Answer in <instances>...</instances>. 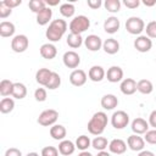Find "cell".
Instances as JSON below:
<instances>
[{
  "instance_id": "obj_1",
  "label": "cell",
  "mask_w": 156,
  "mask_h": 156,
  "mask_svg": "<svg viewBox=\"0 0 156 156\" xmlns=\"http://www.w3.org/2000/svg\"><path fill=\"white\" fill-rule=\"evenodd\" d=\"M67 30V22L62 18H57V20H52L51 23L49 24L45 35L49 39V41L56 43L60 41L61 38L63 37V34Z\"/></svg>"
},
{
  "instance_id": "obj_2",
  "label": "cell",
  "mask_w": 156,
  "mask_h": 156,
  "mask_svg": "<svg viewBox=\"0 0 156 156\" xmlns=\"http://www.w3.org/2000/svg\"><path fill=\"white\" fill-rule=\"evenodd\" d=\"M107 115L102 111H98L93 115L90 121L88 122V132L93 135H101L107 126Z\"/></svg>"
},
{
  "instance_id": "obj_3",
  "label": "cell",
  "mask_w": 156,
  "mask_h": 156,
  "mask_svg": "<svg viewBox=\"0 0 156 156\" xmlns=\"http://www.w3.org/2000/svg\"><path fill=\"white\" fill-rule=\"evenodd\" d=\"M89 27H90V20L84 15L73 17V20H71L68 26L69 32L73 34H82L83 32L89 29Z\"/></svg>"
},
{
  "instance_id": "obj_4",
  "label": "cell",
  "mask_w": 156,
  "mask_h": 156,
  "mask_svg": "<svg viewBox=\"0 0 156 156\" xmlns=\"http://www.w3.org/2000/svg\"><path fill=\"white\" fill-rule=\"evenodd\" d=\"M126 29L129 34L140 35L143 30H145V22L136 16H132L126 22Z\"/></svg>"
},
{
  "instance_id": "obj_5",
  "label": "cell",
  "mask_w": 156,
  "mask_h": 156,
  "mask_svg": "<svg viewBox=\"0 0 156 156\" xmlns=\"http://www.w3.org/2000/svg\"><path fill=\"white\" fill-rule=\"evenodd\" d=\"M57 118H58V112L54 108H49V110L43 111L39 115L37 122L43 127H52L56 123Z\"/></svg>"
},
{
  "instance_id": "obj_6",
  "label": "cell",
  "mask_w": 156,
  "mask_h": 156,
  "mask_svg": "<svg viewBox=\"0 0 156 156\" xmlns=\"http://www.w3.org/2000/svg\"><path fill=\"white\" fill-rule=\"evenodd\" d=\"M129 123V115L123 111V110H118L115 111L111 116V124L115 129H123L128 126Z\"/></svg>"
},
{
  "instance_id": "obj_7",
  "label": "cell",
  "mask_w": 156,
  "mask_h": 156,
  "mask_svg": "<svg viewBox=\"0 0 156 156\" xmlns=\"http://www.w3.org/2000/svg\"><path fill=\"white\" fill-rule=\"evenodd\" d=\"M29 46V39L24 34H17L11 40V49L15 52H24Z\"/></svg>"
},
{
  "instance_id": "obj_8",
  "label": "cell",
  "mask_w": 156,
  "mask_h": 156,
  "mask_svg": "<svg viewBox=\"0 0 156 156\" xmlns=\"http://www.w3.org/2000/svg\"><path fill=\"white\" fill-rule=\"evenodd\" d=\"M62 61H63V65L67 67V68H76L79 66L80 63V56L73 51V50H69V51H66L63 54V57H62Z\"/></svg>"
},
{
  "instance_id": "obj_9",
  "label": "cell",
  "mask_w": 156,
  "mask_h": 156,
  "mask_svg": "<svg viewBox=\"0 0 156 156\" xmlns=\"http://www.w3.org/2000/svg\"><path fill=\"white\" fill-rule=\"evenodd\" d=\"M134 48L139 52H147L152 48V40L146 35H138L134 40Z\"/></svg>"
},
{
  "instance_id": "obj_10",
  "label": "cell",
  "mask_w": 156,
  "mask_h": 156,
  "mask_svg": "<svg viewBox=\"0 0 156 156\" xmlns=\"http://www.w3.org/2000/svg\"><path fill=\"white\" fill-rule=\"evenodd\" d=\"M127 145H128V147H129L132 151H138V152H140V151H143L144 147H145V140H144V138H141V136L138 135V134H132V135H129L128 139H127Z\"/></svg>"
},
{
  "instance_id": "obj_11",
  "label": "cell",
  "mask_w": 156,
  "mask_h": 156,
  "mask_svg": "<svg viewBox=\"0 0 156 156\" xmlns=\"http://www.w3.org/2000/svg\"><path fill=\"white\" fill-rule=\"evenodd\" d=\"M88 76L83 69H73L69 74V82L74 87H82L87 83Z\"/></svg>"
},
{
  "instance_id": "obj_12",
  "label": "cell",
  "mask_w": 156,
  "mask_h": 156,
  "mask_svg": "<svg viewBox=\"0 0 156 156\" xmlns=\"http://www.w3.org/2000/svg\"><path fill=\"white\" fill-rule=\"evenodd\" d=\"M102 40L99 35L90 34L84 39V45L89 51H99L102 48Z\"/></svg>"
},
{
  "instance_id": "obj_13",
  "label": "cell",
  "mask_w": 156,
  "mask_h": 156,
  "mask_svg": "<svg viewBox=\"0 0 156 156\" xmlns=\"http://www.w3.org/2000/svg\"><path fill=\"white\" fill-rule=\"evenodd\" d=\"M106 78L110 83H118L123 80V69L119 66H111L106 72Z\"/></svg>"
},
{
  "instance_id": "obj_14",
  "label": "cell",
  "mask_w": 156,
  "mask_h": 156,
  "mask_svg": "<svg viewBox=\"0 0 156 156\" xmlns=\"http://www.w3.org/2000/svg\"><path fill=\"white\" fill-rule=\"evenodd\" d=\"M130 128L134 132V134H138V135L145 134L149 130V122L141 117H136L135 119H133Z\"/></svg>"
},
{
  "instance_id": "obj_15",
  "label": "cell",
  "mask_w": 156,
  "mask_h": 156,
  "mask_svg": "<svg viewBox=\"0 0 156 156\" xmlns=\"http://www.w3.org/2000/svg\"><path fill=\"white\" fill-rule=\"evenodd\" d=\"M119 27H121V22H119V20H118L117 17H115V16L107 17V18L105 20V22H104V30H105L106 33H108V34H115V33H117L118 29H119Z\"/></svg>"
},
{
  "instance_id": "obj_16",
  "label": "cell",
  "mask_w": 156,
  "mask_h": 156,
  "mask_svg": "<svg viewBox=\"0 0 156 156\" xmlns=\"http://www.w3.org/2000/svg\"><path fill=\"white\" fill-rule=\"evenodd\" d=\"M39 51H40L41 57L45 58V60H52V58H55L56 55H57V49H56V46H55L54 44H51V43H45V44H43V45L40 46Z\"/></svg>"
},
{
  "instance_id": "obj_17",
  "label": "cell",
  "mask_w": 156,
  "mask_h": 156,
  "mask_svg": "<svg viewBox=\"0 0 156 156\" xmlns=\"http://www.w3.org/2000/svg\"><path fill=\"white\" fill-rule=\"evenodd\" d=\"M119 89L124 95H133L136 91V82L133 78H124L121 82Z\"/></svg>"
},
{
  "instance_id": "obj_18",
  "label": "cell",
  "mask_w": 156,
  "mask_h": 156,
  "mask_svg": "<svg viewBox=\"0 0 156 156\" xmlns=\"http://www.w3.org/2000/svg\"><path fill=\"white\" fill-rule=\"evenodd\" d=\"M108 150L112 154L116 155H122L127 151V143L122 139H113L108 144Z\"/></svg>"
},
{
  "instance_id": "obj_19",
  "label": "cell",
  "mask_w": 156,
  "mask_h": 156,
  "mask_svg": "<svg viewBox=\"0 0 156 156\" xmlns=\"http://www.w3.org/2000/svg\"><path fill=\"white\" fill-rule=\"evenodd\" d=\"M88 77L93 82H101L106 77V72H105V69L101 66L95 65V66L90 67V69L88 72Z\"/></svg>"
},
{
  "instance_id": "obj_20",
  "label": "cell",
  "mask_w": 156,
  "mask_h": 156,
  "mask_svg": "<svg viewBox=\"0 0 156 156\" xmlns=\"http://www.w3.org/2000/svg\"><path fill=\"white\" fill-rule=\"evenodd\" d=\"M100 104H101V107H102L104 110L110 111V110H113L115 107H117V105H118V99H117V96L113 95V94H106V95H104V96L101 98Z\"/></svg>"
},
{
  "instance_id": "obj_21",
  "label": "cell",
  "mask_w": 156,
  "mask_h": 156,
  "mask_svg": "<svg viewBox=\"0 0 156 156\" xmlns=\"http://www.w3.org/2000/svg\"><path fill=\"white\" fill-rule=\"evenodd\" d=\"M66 135H67V130L62 124H54L52 127H50V136L54 140L62 141L65 140Z\"/></svg>"
},
{
  "instance_id": "obj_22",
  "label": "cell",
  "mask_w": 156,
  "mask_h": 156,
  "mask_svg": "<svg viewBox=\"0 0 156 156\" xmlns=\"http://www.w3.org/2000/svg\"><path fill=\"white\" fill-rule=\"evenodd\" d=\"M102 49L108 55H115L119 51V43L115 38H108L102 43Z\"/></svg>"
},
{
  "instance_id": "obj_23",
  "label": "cell",
  "mask_w": 156,
  "mask_h": 156,
  "mask_svg": "<svg viewBox=\"0 0 156 156\" xmlns=\"http://www.w3.org/2000/svg\"><path fill=\"white\" fill-rule=\"evenodd\" d=\"M51 17H52V10L46 6L43 11H40L39 13H37V23L39 26H45V24H50L51 23Z\"/></svg>"
},
{
  "instance_id": "obj_24",
  "label": "cell",
  "mask_w": 156,
  "mask_h": 156,
  "mask_svg": "<svg viewBox=\"0 0 156 156\" xmlns=\"http://www.w3.org/2000/svg\"><path fill=\"white\" fill-rule=\"evenodd\" d=\"M76 144L73 143V141H71V140H62V141H60V144H58V152L61 154V155H63V156H71L74 151H76Z\"/></svg>"
},
{
  "instance_id": "obj_25",
  "label": "cell",
  "mask_w": 156,
  "mask_h": 156,
  "mask_svg": "<svg viewBox=\"0 0 156 156\" xmlns=\"http://www.w3.org/2000/svg\"><path fill=\"white\" fill-rule=\"evenodd\" d=\"M51 74H52V71H50L49 68H39L35 73V80L38 84L46 87Z\"/></svg>"
},
{
  "instance_id": "obj_26",
  "label": "cell",
  "mask_w": 156,
  "mask_h": 156,
  "mask_svg": "<svg viewBox=\"0 0 156 156\" xmlns=\"http://www.w3.org/2000/svg\"><path fill=\"white\" fill-rule=\"evenodd\" d=\"M15 24L12 22H9V21H2L0 23V35L2 38H9V37H12L15 34Z\"/></svg>"
},
{
  "instance_id": "obj_27",
  "label": "cell",
  "mask_w": 156,
  "mask_h": 156,
  "mask_svg": "<svg viewBox=\"0 0 156 156\" xmlns=\"http://www.w3.org/2000/svg\"><path fill=\"white\" fill-rule=\"evenodd\" d=\"M136 90L144 95H149L152 93L154 85L149 79H140L139 82H136Z\"/></svg>"
},
{
  "instance_id": "obj_28",
  "label": "cell",
  "mask_w": 156,
  "mask_h": 156,
  "mask_svg": "<svg viewBox=\"0 0 156 156\" xmlns=\"http://www.w3.org/2000/svg\"><path fill=\"white\" fill-rule=\"evenodd\" d=\"M12 96L15 99H18V100H22L27 96V87L23 84V83H13V90H12Z\"/></svg>"
},
{
  "instance_id": "obj_29",
  "label": "cell",
  "mask_w": 156,
  "mask_h": 156,
  "mask_svg": "<svg viewBox=\"0 0 156 156\" xmlns=\"http://www.w3.org/2000/svg\"><path fill=\"white\" fill-rule=\"evenodd\" d=\"M83 44V38L82 34H73L69 33L67 35V45L72 49H78L80 45Z\"/></svg>"
},
{
  "instance_id": "obj_30",
  "label": "cell",
  "mask_w": 156,
  "mask_h": 156,
  "mask_svg": "<svg viewBox=\"0 0 156 156\" xmlns=\"http://www.w3.org/2000/svg\"><path fill=\"white\" fill-rule=\"evenodd\" d=\"M13 90V83L9 79H2L0 82V95L4 98H7L9 95H12Z\"/></svg>"
},
{
  "instance_id": "obj_31",
  "label": "cell",
  "mask_w": 156,
  "mask_h": 156,
  "mask_svg": "<svg viewBox=\"0 0 156 156\" xmlns=\"http://www.w3.org/2000/svg\"><path fill=\"white\" fill-rule=\"evenodd\" d=\"M15 108V101L12 98H2L0 101V112L10 113Z\"/></svg>"
},
{
  "instance_id": "obj_32",
  "label": "cell",
  "mask_w": 156,
  "mask_h": 156,
  "mask_svg": "<svg viewBox=\"0 0 156 156\" xmlns=\"http://www.w3.org/2000/svg\"><path fill=\"white\" fill-rule=\"evenodd\" d=\"M108 144L110 143L107 141V139L105 136H100V135L95 136L91 141V146L98 151H105V149L108 146Z\"/></svg>"
},
{
  "instance_id": "obj_33",
  "label": "cell",
  "mask_w": 156,
  "mask_h": 156,
  "mask_svg": "<svg viewBox=\"0 0 156 156\" xmlns=\"http://www.w3.org/2000/svg\"><path fill=\"white\" fill-rule=\"evenodd\" d=\"M74 12H76V7L72 2H65V4H61L60 6V13L66 17V18H71L74 16Z\"/></svg>"
},
{
  "instance_id": "obj_34",
  "label": "cell",
  "mask_w": 156,
  "mask_h": 156,
  "mask_svg": "<svg viewBox=\"0 0 156 156\" xmlns=\"http://www.w3.org/2000/svg\"><path fill=\"white\" fill-rule=\"evenodd\" d=\"M91 145V140L89 136L87 135H79L77 139H76V147L80 151H87L88 147Z\"/></svg>"
},
{
  "instance_id": "obj_35",
  "label": "cell",
  "mask_w": 156,
  "mask_h": 156,
  "mask_svg": "<svg viewBox=\"0 0 156 156\" xmlns=\"http://www.w3.org/2000/svg\"><path fill=\"white\" fill-rule=\"evenodd\" d=\"M28 6H29V10L37 15L40 11H43L48 5H46V1L44 0H30L28 2Z\"/></svg>"
},
{
  "instance_id": "obj_36",
  "label": "cell",
  "mask_w": 156,
  "mask_h": 156,
  "mask_svg": "<svg viewBox=\"0 0 156 156\" xmlns=\"http://www.w3.org/2000/svg\"><path fill=\"white\" fill-rule=\"evenodd\" d=\"M104 6L108 12L116 13L121 10V1L119 0H106L104 2Z\"/></svg>"
},
{
  "instance_id": "obj_37",
  "label": "cell",
  "mask_w": 156,
  "mask_h": 156,
  "mask_svg": "<svg viewBox=\"0 0 156 156\" xmlns=\"http://www.w3.org/2000/svg\"><path fill=\"white\" fill-rule=\"evenodd\" d=\"M60 84H61V77H60V74L56 73V72H52V74H51V77H50V79H49V82H48V84H46L45 88H48L50 90H54V89H57L60 87Z\"/></svg>"
},
{
  "instance_id": "obj_38",
  "label": "cell",
  "mask_w": 156,
  "mask_h": 156,
  "mask_svg": "<svg viewBox=\"0 0 156 156\" xmlns=\"http://www.w3.org/2000/svg\"><path fill=\"white\" fill-rule=\"evenodd\" d=\"M146 37L150 39H156V21H151L145 26Z\"/></svg>"
},
{
  "instance_id": "obj_39",
  "label": "cell",
  "mask_w": 156,
  "mask_h": 156,
  "mask_svg": "<svg viewBox=\"0 0 156 156\" xmlns=\"http://www.w3.org/2000/svg\"><path fill=\"white\" fill-rule=\"evenodd\" d=\"M48 98V93H46V89L44 88H37L35 91H34V99L39 102H43L45 101Z\"/></svg>"
},
{
  "instance_id": "obj_40",
  "label": "cell",
  "mask_w": 156,
  "mask_h": 156,
  "mask_svg": "<svg viewBox=\"0 0 156 156\" xmlns=\"http://www.w3.org/2000/svg\"><path fill=\"white\" fill-rule=\"evenodd\" d=\"M12 13V9L9 7L4 1L0 2V18H7Z\"/></svg>"
},
{
  "instance_id": "obj_41",
  "label": "cell",
  "mask_w": 156,
  "mask_h": 156,
  "mask_svg": "<svg viewBox=\"0 0 156 156\" xmlns=\"http://www.w3.org/2000/svg\"><path fill=\"white\" fill-rule=\"evenodd\" d=\"M58 149L55 146H45L41 150V156H58Z\"/></svg>"
},
{
  "instance_id": "obj_42",
  "label": "cell",
  "mask_w": 156,
  "mask_h": 156,
  "mask_svg": "<svg viewBox=\"0 0 156 156\" xmlns=\"http://www.w3.org/2000/svg\"><path fill=\"white\" fill-rule=\"evenodd\" d=\"M144 140L151 145H156V129L147 130L144 135Z\"/></svg>"
},
{
  "instance_id": "obj_43",
  "label": "cell",
  "mask_w": 156,
  "mask_h": 156,
  "mask_svg": "<svg viewBox=\"0 0 156 156\" xmlns=\"http://www.w3.org/2000/svg\"><path fill=\"white\" fill-rule=\"evenodd\" d=\"M123 4H124L126 7H128L130 10H134L140 5V1L139 0H123Z\"/></svg>"
},
{
  "instance_id": "obj_44",
  "label": "cell",
  "mask_w": 156,
  "mask_h": 156,
  "mask_svg": "<svg viewBox=\"0 0 156 156\" xmlns=\"http://www.w3.org/2000/svg\"><path fill=\"white\" fill-rule=\"evenodd\" d=\"M5 156H22V152L17 147H10L5 151Z\"/></svg>"
},
{
  "instance_id": "obj_45",
  "label": "cell",
  "mask_w": 156,
  "mask_h": 156,
  "mask_svg": "<svg viewBox=\"0 0 156 156\" xmlns=\"http://www.w3.org/2000/svg\"><path fill=\"white\" fill-rule=\"evenodd\" d=\"M87 4H88V6H89L90 9H93V10H98V9L102 5V1H101V0H88Z\"/></svg>"
},
{
  "instance_id": "obj_46",
  "label": "cell",
  "mask_w": 156,
  "mask_h": 156,
  "mask_svg": "<svg viewBox=\"0 0 156 156\" xmlns=\"http://www.w3.org/2000/svg\"><path fill=\"white\" fill-rule=\"evenodd\" d=\"M149 126H151L154 129H156V110L151 111L150 116H149Z\"/></svg>"
},
{
  "instance_id": "obj_47",
  "label": "cell",
  "mask_w": 156,
  "mask_h": 156,
  "mask_svg": "<svg viewBox=\"0 0 156 156\" xmlns=\"http://www.w3.org/2000/svg\"><path fill=\"white\" fill-rule=\"evenodd\" d=\"M4 2H5V4H6L9 7L13 9V7L20 6V5L22 4V0H4Z\"/></svg>"
},
{
  "instance_id": "obj_48",
  "label": "cell",
  "mask_w": 156,
  "mask_h": 156,
  "mask_svg": "<svg viewBox=\"0 0 156 156\" xmlns=\"http://www.w3.org/2000/svg\"><path fill=\"white\" fill-rule=\"evenodd\" d=\"M138 156H155V154L152 151H149V150H143L138 154Z\"/></svg>"
},
{
  "instance_id": "obj_49",
  "label": "cell",
  "mask_w": 156,
  "mask_h": 156,
  "mask_svg": "<svg viewBox=\"0 0 156 156\" xmlns=\"http://www.w3.org/2000/svg\"><path fill=\"white\" fill-rule=\"evenodd\" d=\"M143 4L147 7H151V6L156 5V0H143Z\"/></svg>"
},
{
  "instance_id": "obj_50",
  "label": "cell",
  "mask_w": 156,
  "mask_h": 156,
  "mask_svg": "<svg viewBox=\"0 0 156 156\" xmlns=\"http://www.w3.org/2000/svg\"><path fill=\"white\" fill-rule=\"evenodd\" d=\"M60 0H56V1H46V5L50 7V6H55V5H58Z\"/></svg>"
},
{
  "instance_id": "obj_51",
  "label": "cell",
  "mask_w": 156,
  "mask_h": 156,
  "mask_svg": "<svg viewBox=\"0 0 156 156\" xmlns=\"http://www.w3.org/2000/svg\"><path fill=\"white\" fill-rule=\"evenodd\" d=\"M96 156H111V155H110V152H107V151H99Z\"/></svg>"
},
{
  "instance_id": "obj_52",
  "label": "cell",
  "mask_w": 156,
  "mask_h": 156,
  "mask_svg": "<svg viewBox=\"0 0 156 156\" xmlns=\"http://www.w3.org/2000/svg\"><path fill=\"white\" fill-rule=\"evenodd\" d=\"M78 156H93V155H91L89 151H82V152H80Z\"/></svg>"
},
{
  "instance_id": "obj_53",
  "label": "cell",
  "mask_w": 156,
  "mask_h": 156,
  "mask_svg": "<svg viewBox=\"0 0 156 156\" xmlns=\"http://www.w3.org/2000/svg\"><path fill=\"white\" fill-rule=\"evenodd\" d=\"M26 156H39V154H37V152H28Z\"/></svg>"
},
{
  "instance_id": "obj_54",
  "label": "cell",
  "mask_w": 156,
  "mask_h": 156,
  "mask_svg": "<svg viewBox=\"0 0 156 156\" xmlns=\"http://www.w3.org/2000/svg\"><path fill=\"white\" fill-rule=\"evenodd\" d=\"M155 100H156V98H155Z\"/></svg>"
}]
</instances>
